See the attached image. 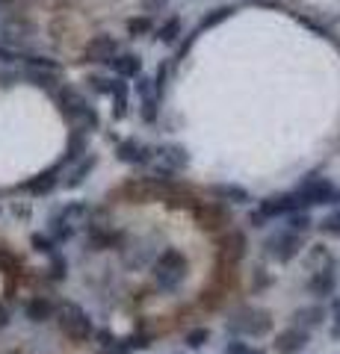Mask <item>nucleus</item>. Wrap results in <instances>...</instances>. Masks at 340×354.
<instances>
[{
	"mask_svg": "<svg viewBox=\"0 0 340 354\" xmlns=\"http://www.w3.org/2000/svg\"><path fill=\"white\" fill-rule=\"evenodd\" d=\"M154 281L166 292H175L186 281V257L178 248H169L160 254V260L154 263Z\"/></svg>",
	"mask_w": 340,
	"mask_h": 354,
	"instance_id": "1",
	"label": "nucleus"
},
{
	"mask_svg": "<svg viewBox=\"0 0 340 354\" xmlns=\"http://www.w3.org/2000/svg\"><path fill=\"white\" fill-rule=\"evenodd\" d=\"M57 104H60V113L65 118L78 121L80 127H98V113L89 106V101H86L80 92H74V88L65 86L57 92Z\"/></svg>",
	"mask_w": 340,
	"mask_h": 354,
	"instance_id": "2",
	"label": "nucleus"
},
{
	"mask_svg": "<svg viewBox=\"0 0 340 354\" xmlns=\"http://www.w3.org/2000/svg\"><path fill=\"white\" fill-rule=\"evenodd\" d=\"M57 322L62 328V334L74 342H83V339L92 337V319L86 316L78 304H62L60 313H57Z\"/></svg>",
	"mask_w": 340,
	"mask_h": 354,
	"instance_id": "3",
	"label": "nucleus"
},
{
	"mask_svg": "<svg viewBox=\"0 0 340 354\" xmlns=\"http://www.w3.org/2000/svg\"><path fill=\"white\" fill-rule=\"evenodd\" d=\"M296 192L305 198V204L308 207L311 204H337L340 201V189H334L325 177H308V180H305Z\"/></svg>",
	"mask_w": 340,
	"mask_h": 354,
	"instance_id": "4",
	"label": "nucleus"
},
{
	"mask_svg": "<svg viewBox=\"0 0 340 354\" xmlns=\"http://www.w3.org/2000/svg\"><path fill=\"white\" fill-rule=\"evenodd\" d=\"M299 248H302V239L296 236L293 230H281V234L267 239V254L269 257H276V260H281V263L293 260L296 254H299Z\"/></svg>",
	"mask_w": 340,
	"mask_h": 354,
	"instance_id": "5",
	"label": "nucleus"
},
{
	"mask_svg": "<svg viewBox=\"0 0 340 354\" xmlns=\"http://www.w3.org/2000/svg\"><path fill=\"white\" fill-rule=\"evenodd\" d=\"M157 153V169H154V177L160 174V180H166V174L172 171H181L186 169V162H190V157H186V151L178 148V145H163L154 151Z\"/></svg>",
	"mask_w": 340,
	"mask_h": 354,
	"instance_id": "6",
	"label": "nucleus"
},
{
	"mask_svg": "<svg viewBox=\"0 0 340 354\" xmlns=\"http://www.w3.org/2000/svg\"><path fill=\"white\" fill-rule=\"evenodd\" d=\"M116 53H118V41L113 36H107V32H101V36L89 39L83 57H86V62H109Z\"/></svg>",
	"mask_w": 340,
	"mask_h": 354,
	"instance_id": "7",
	"label": "nucleus"
},
{
	"mask_svg": "<svg viewBox=\"0 0 340 354\" xmlns=\"http://www.w3.org/2000/svg\"><path fill=\"white\" fill-rule=\"evenodd\" d=\"M308 346V330L305 328H287L276 337V351L278 354H299Z\"/></svg>",
	"mask_w": 340,
	"mask_h": 354,
	"instance_id": "8",
	"label": "nucleus"
},
{
	"mask_svg": "<svg viewBox=\"0 0 340 354\" xmlns=\"http://www.w3.org/2000/svg\"><path fill=\"white\" fill-rule=\"evenodd\" d=\"M116 153H118V160L122 162H130V165H142V162H148L151 160V151L148 145H142V142H136V139H125L122 145L116 148Z\"/></svg>",
	"mask_w": 340,
	"mask_h": 354,
	"instance_id": "9",
	"label": "nucleus"
},
{
	"mask_svg": "<svg viewBox=\"0 0 340 354\" xmlns=\"http://www.w3.org/2000/svg\"><path fill=\"white\" fill-rule=\"evenodd\" d=\"M234 330H243V334H251V337H263L269 330V319L267 313H243L240 322H231Z\"/></svg>",
	"mask_w": 340,
	"mask_h": 354,
	"instance_id": "10",
	"label": "nucleus"
},
{
	"mask_svg": "<svg viewBox=\"0 0 340 354\" xmlns=\"http://www.w3.org/2000/svg\"><path fill=\"white\" fill-rule=\"evenodd\" d=\"M60 165H53V169H48V171H42L39 177H33V180H27L24 183V189L30 192V195H48V192H53L57 189V183H60Z\"/></svg>",
	"mask_w": 340,
	"mask_h": 354,
	"instance_id": "11",
	"label": "nucleus"
},
{
	"mask_svg": "<svg viewBox=\"0 0 340 354\" xmlns=\"http://www.w3.org/2000/svg\"><path fill=\"white\" fill-rule=\"evenodd\" d=\"M109 65H113L116 77H139L142 74V57L139 53H116V57L109 59Z\"/></svg>",
	"mask_w": 340,
	"mask_h": 354,
	"instance_id": "12",
	"label": "nucleus"
},
{
	"mask_svg": "<svg viewBox=\"0 0 340 354\" xmlns=\"http://www.w3.org/2000/svg\"><path fill=\"white\" fill-rule=\"evenodd\" d=\"M222 257H228L231 263L243 260L246 257V236L237 234V230H231V234L222 239Z\"/></svg>",
	"mask_w": 340,
	"mask_h": 354,
	"instance_id": "13",
	"label": "nucleus"
},
{
	"mask_svg": "<svg viewBox=\"0 0 340 354\" xmlns=\"http://www.w3.org/2000/svg\"><path fill=\"white\" fill-rule=\"evenodd\" d=\"M211 192L219 198V201H231V204H249L251 201L243 186H234V183H216Z\"/></svg>",
	"mask_w": 340,
	"mask_h": 354,
	"instance_id": "14",
	"label": "nucleus"
},
{
	"mask_svg": "<svg viewBox=\"0 0 340 354\" xmlns=\"http://www.w3.org/2000/svg\"><path fill=\"white\" fill-rule=\"evenodd\" d=\"M24 313H27L30 322H48V319L53 316V304L48 301V298H30Z\"/></svg>",
	"mask_w": 340,
	"mask_h": 354,
	"instance_id": "15",
	"label": "nucleus"
},
{
	"mask_svg": "<svg viewBox=\"0 0 340 354\" xmlns=\"http://www.w3.org/2000/svg\"><path fill=\"white\" fill-rule=\"evenodd\" d=\"M195 216H199V225L207 227V230H216V227L228 225V216L222 213V209H216V207H199L195 209Z\"/></svg>",
	"mask_w": 340,
	"mask_h": 354,
	"instance_id": "16",
	"label": "nucleus"
},
{
	"mask_svg": "<svg viewBox=\"0 0 340 354\" xmlns=\"http://www.w3.org/2000/svg\"><path fill=\"white\" fill-rule=\"evenodd\" d=\"M181 32H184V21H181L178 15H172V18H166V21H163V24L157 27V39H160L163 44H175Z\"/></svg>",
	"mask_w": 340,
	"mask_h": 354,
	"instance_id": "17",
	"label": "nucleus"
},
{
	"mask_svg": "<svg viewBox=\"0 0 340 354\" xmlns=\"http://www.w3.org/2000/svg\"><path fill=\"white\" fill-rule=\"evenodd\" d=\"M234 15V9L231 6H216L213 9V12L211 15H207L204 21H202V24L199 27H195V32H193V36H199V32H204V30H211V27H216L219 24V21H225V18H231Z\"/></svg>",
	"mask_w": 340,
	"mask_h": 354,
	"instance_id": "18",
	"label": "nucleus"
},
{
	"mask_svg": "<svg viewBox=\"0 0 340 354\" xmlns=\"http://www.w3.org/2000/svg\"><path fill=\"white\" fill-rule=\"evenodd\" d=\"M113 97H116V118H125L127 115V97H130V88L125 83V77H118V83L113 88Z\"/></svg>",
	"mask_w": 340,
	"mask_h": 354,
	"instance_id": "19",
	"label": "nucleus"
},
{
	"mask_svg": "<svg viewBox=\"0 0 340 354\" xmlns=\"http://www.w3.org/2000/svg\"><path fill=\"white\" fill-rule=\"evenodd\" d=\"M95 169V157H89V160H83L80 165H78V169H74L71 171V177H69V180H65V186H69V189H74V186H80L83 180H86V174H89Z\"/></svg>",
	"mask_w": 340,
	"mask_h": 354,
	"instance_id": "20",
	"label": "nucleus"
},
{
	"mask_svg": "<svg viewBox=\"0 0 340 354\" xmlns=\"http://www.w3.org/2000/svg\"><path fill=\"white\" fill-rule=\"evenodd\" d=\"M27 80L33 86H42V88H53V86H57V77H53V71H42V68H30Z\"/></svg>",
	"mask_w": 340,
	"mask_h": 354,
	"instance_id": "21",
	"label": "nucleus"
},
{
	"mask_svg": "<svg viewBox=\"0 0 340 354\" xmlns=\"http://www.w3.org/2000/svg\"><path fill=\"white\" fill-rule=\"evenodd\" d=\"M154 30V21H151V15H139V18H130L127 21V32L130 36H145V32Z\"/></svg>",
	"mask_w": 340,
	"mask_h": 354,
	"instance_id": "22",
	"label": "nucleus"
},
{
	"mask_svg": "<svg viewBox=\"0 0 340 354\" xmlns=\"http://www.w3.org/2000/svg\"><path fill=\"white\" fill-rule=\"evenodd\" d=\"M311 290H314L316 295H332V290H334V274H332V272L316 274V278L311 281Z\"/></svg>",
	"mask_w": 340,
	"mask_h": 354,
	"instance_id": "23",
	"label": "nucleus"
},
{
	"mask_svg": "<svg viewBox=\"0 0 340 354\" xmlns=\"http://www.w3.org/2000/svg\"><path fill=\"white\" fill-rule=\"evenodd\" d=\"M116 83H118V77H101V74H92L89 77V86L95 88V92H101V95H113Z\"/></svg>",
	"mask_w": 340,
	"mask_h": 354,
	"instance_id": "24",
	"label": "nucleus"
},
{
	"mask_svg": "<svg viewBox=\"0 0 340 354\" xmlns=\"http://www.w3.org/2000/svg\"><path fill=\"white\" fill-rule=\"evenodd\" d=\"M86 153V139L80 136V133H74V136L69 139V151H65V162H71V160H78Z\"/></svg>",
	"mask_w": 340,
	"mask_h": 354,
	"instance_id": "25",
	"label": "nucleus"
},
{
	"mask_svg": "<svg viewBox=\"0 0 340 354\" xmlns=\"http://www.w3.org/2000/svg\"><path fill=\"white\" fill-rule=\"evenodd\" d=\"M287 227L293 230V234H302V230H308V227H311V216L305 213V209H296V213H290Z\"/></svg>",
	"mask_w": 340,
	"mask_h": 354,
	"instance_id": "26",
	"label": "nucleus"
},
{
	"mask_svg": "<svg viewBox=\"0 0 340 354\" xmlns=\"http://www.w3.org/2000/svg\"><path fill=\"white\" fill-rule=\"evenodd\" d=\"M83 216H86V204H69V207H65L57 218L69 221V225L74 227V225H78V218H83Z\"/></svg>",
	"mask_w": 340,
	"mask_h": 354,
	"instance_id": "27",
	"label": "nucleus"
},
{
	"mask_svg": "<svg viewBox=\"0 0 340 354\" xmlns=\"http://www.w3.org/2000/svg\"><path fill=\"white\" fill-rule=\"evenodd\" d=\"M207 339H211V330H207V328H193L190 334H186V346H190V348H202Z\"/></svg>",
	"mask_w": 340,
	"mask_h": 354,
	"instance_id": "28",
	"label": "nucleus"
},
{
	"mask_svg": "<svg viewBox=\"0 0 340 354\" xmlns=\"http://www.w3.org/2000/svg\"><path fill=\"white\" fill-rule=\"evenodd\" d=\"M157 101H160L157 95H145V97H142V118H145L148 124L157 118Z\"/></svg>",
	"mask_w": 340,
	"mask_h": 354,
	"instance_id": "29",
	"label": "nucleus"
},
{
	"mask_svg": "<svg viewBox=\"0 0 340 354\" xmlns=\"http://www.w3.org/2000/svg\"><path fill=\"white\" fill-rule=\"evenodd\" d=\"M24 59H27L30 68H42V71H57L60 68V65L53 59H48V57H24Z\"/></svg>",
	"mask_w": 340,
	"mask_h": 354,
	"instance_id": "30",
	"label": "nucleus"
},
{
	"mask_svg": "<svg viewBox=\"0 0 340 354\" xmlns=\"http://www.w3.org/2000/svg\"><path fill=\"white\" fill-rule=\"evenodd\" d=\"M225 354H263V351H258L255 346H249V342H228L225 346Z\"/></svg>",
	"mask_w": 340,
	"mask_h": 354,
	"instance_id": "31",
	"label": "nucleus"
},
{
	"mask_svg": "<svg viewBox=\"0 0 340 354\" xmlns=\"http://www.w3.org/2000/svg\"><path fill=\"white\" fill-rule=\"evenodd\" d=\"M296 319H302V322L308 325V328H311V325H320L323 310H316V307H314V310H299V313H296Z\"/></svg>",
	"mask_w": 340,
	"mask_h": 354,
	"instance_id": "32",
	"label": "nucleus"
},
{
	"mask_svg": "<svg viewBox=\"0 0 340 354\" xmlns=\"http://www.w3.org/2000/svg\"><path fill=\"white\" fill-rule=\"evenodd\" d=\"M33 248H36V251H42V254H51V257H53V242L48 239V236H42V234H33Z\"/></svg>",
	"mask_w": 340,
	"mask_h": 354,
	"instance_id": "33",
	"label": "nucleus"
},
{
	"mask_svg": "<svg viewBox=\"0 0 340 354\" xmlns=\"http://www.w3.org/2000/svg\"><path fill=\"white\" fill-rule=\"evenodd\" d=\"M323 230H325V234L340 236V209H337V213H332V216H328V218L323 221Z\"/></svg>",
	"mask_w": 340,
	"mask_h": 354,
	"instance_id": "34",
	"label": "nucleus"
},
{
	"mask_svg": "<svg viewBox=\"0 0 340 354\" xmlns=\"http://www.w3.org/2000/svg\"><path fill=\"white\" fill-rule=\"evenodd\" d=\"M51 278H65V260L62 257H57V254H53V263H51Z\"/></svg>",
	"mask_w": 340,
	"mask_h": 354,
	"instance_id": "35",
	"label": "nucleus"
},
{
	"mask_svg": "<svg viewBox=\"0 0 340 354\" xmlns=\"http://www.w3.org/2000/svg\"><path fill=\"white\" fill-rule=\"evenodd\" d=\"M95 337H98V342H101V348H107V346H109V342H116V337H113V334H109V330H98V334H95Z\"/></svg>",
	"mask_w": 340,
	"mask_h": 354,
	"instance_id": "36",
	"label": "nucleus"
},
{
	"mask_svg": "<svg viewBox=\"0 0 340 354\" xmlns=\"http://www.w3.org/2000/svg\"><path fill=\"white\" fill-rule=\"evenodd\" d=\"M18 59V53L15 50H9V48H3V44H0V62H15Z\"/></svg>",
	"mask_w": 340,
	"mask_h": 354,
	"instance_id": "37",
	"label": "nucleus"
},
{
	"mask_svg": "<svg viewBox=\"0 0 340 354\" xmlns=\"http://www.w3.org/2000/svg\"><path fill=\"white\" fill-rule=\"evenodd\" d=\"M263 221H267V216H263V213H249V225L251 227H263Z\"/></svg>",
	"mask_w": 340,
	"mask_h": 354,
	"instance_id": "38",
	"label": "nucleus"
},
{
	"mask_svg": "<svg viewBox=\"0 0 340 354\" xmlns=\"http://www.w3.org/2000/svg\"><path fill=\"white\" fill-rule=\"evenodd\" d=\"M332 334H334V339H340V304L334 310V328H332Z\"/></svg>",
	"mask_w": 340,
	"mask_h": 354,
	"instance_id": "39",
	"label": "nucleus"
},
{
	"mask_svg": "<svg viewBox=\"0 0 340 354\" xmlns=\"http://www.w3.org/2000/svg\"><path fill=\"white\" fill-rule=\"evenodd\" d=\"M9 325V310L3 307V304H0V330H3Z\"/></svg>",
	"mask_w": 340,
	"mask_h": 354,
	"instance_id": "40",
	"label": "nucleus"
},
{
	"mask_svg": "<svg viewBox=\"0 0 340 354\" xmlns=\"http://www.w3.org/2000/svg\"><path fill=\"white\" fill-rule=\"evenodd\" d=\"M163 9V6H166V0H145V9Z\"/></svg>",
	"mask_w": 340,
	"mask_h": 354,
	"instance_id": "41",
	"label": "nucleus"
}]
</instances>
